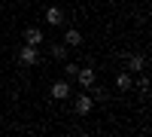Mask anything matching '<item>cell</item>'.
I'll return each mask as SVG.
<instances>
[{
    "label": "cell",
    "mask_w": 152,
    "mask_h": 137,
    "mask_svg": "<svg viewBox=\"0 0 152 137\" xmlns=\"http://www.w3.org/2000/svg\"><path fill=\"white\" fill-rule=\"evenodd\" d=\"M73 107H76V113H79V116H88V113H91V107H94V101H91V95H76V101H73Z\"/></svg>",
    "instance_id": "6da1fadb"
},
{
    "label": "cell",
    "mask_w": 152,
    "mask_h": 137,
    "mask_svg": "<svg viewBox=\"0 0 152 137\" xmlns=\"http://www.w3.org/2000/svg\"><path fill=\"white\" fill-rule=\"evenodd\" d=\"M76 79H79V85H82V89L88 92V89H91V85H94V70L91 67H79V70H76Z\"/></svg>",
    "instance_id": "7a4b0ae2"
},
{
    "label": "cell",
    "mask_w": 152,
    "mask_h": 137,
    "mask_svg": "<svg viewBox=\"0 0 152 137\" xmlns=\"http://www.w3.org/2000/svg\"><path fill=\"white\" fill-rule=\"evenodd\" d=\"M18 58H21V64H28V67H34V64H37V58H40V52H37V46H31V43H24V49L18 52Z\"/></svg>",
    "instance_id": "3957f363"
},
{
    "label": "cell",
    "mask_w": 152,
    "mask_h": 137,
    "mask_svg": "<svg viewBox=\"0 0 152 137\" xmlns=\"http://www.w3.org/2000/svg\"><path fill=\"white\" fill-rule=\"evenodd\" d=\"M49 95L55 97V101H64V97H70V82H52V89H49Z\"/></svg>",
    "instance_id": "277c9868"
},
{
    "label": "cell",
    "mask_w": 152,
    "mask_h": 137,
    "mask_svg": "<svg viewBox=\"0 0 152 137\" xmlns=\"http://www.w3.org/2000/svg\"><path fill=\"white\" fill-rule=\"evenodd\" d=\"M46 21L52 24V28H58V24L64 21V12H61L58 6H49V9H46Z\"/></svg>",
    "instance_id": "5b68a950"
},
{
    "label": "cell",
    "mask_w": 152,
    "mask_h": 137,
    "mask_svg": "<svg viewBox=\"0 0 152 137\" xmlns=\"http://www.w3.org/2000/svg\"><path fill=\"white\" fill-rule=\"evenodd\" d=\"M24 43L40 46V43H43V31H40V28H28V31H24Z\"/></svg>",
    "instance_id": "8992f818"
},
{
    "label": "cell",
    "mask_w": 152,
    "mask_h": 137,
    "mask_svg": "<svg viewBox=\"0 0 152 137\" xmlns=\"http://www.w3.org/2000/svg\"><path fill=\"white\" fill-rule=\"evenodd\" d=\"M131 85H134V79H131V73H119V76H116V89H119V92H128Z\"/></svg>",
    "instance_id": "52a82bcc"
},
{
    "label": "cell",
    "mask_w": 152,
    "mask_h": 137,
    "mask_svg": "<svg viewBox=\"0 0 152 137\" xmlns=\"http://www.w3.org/2000/svg\"><path fill=\"white\" fill-rule=\"evenodd\" d=\"M82 43V34L76 31V28H70L67 34H64V46H79Z\"/></svg>",
    "instance_id": "ba28073f"
},
{
    "label": "cell",
    "mask_w": 152,
    "mask_h": 137,
    "mask_svg": "<svg viewBox=\"0 0 152 137\" xmlns=\"http://www.w3.org/2000/svg\"><path fill=\"white\" fill-rule=\"evenodd\" d=\"M128 67H131V70H137V73H140V70L146 67V58H143V55H131V58H128Z\"/></svg>",
    "instance_id": "9c48e42d"
},
{
    "label": "cell",
    "mask_w": 152,
    "mask_h": 137,
    "mask_svg": "<svg viewBox=\"0 0 152 137\" xmlns=\"http://www.w3.org/2000/svg\"><path fill=\"white\" fill-rule=\"evenodd\" d=\"M49 52H52V58H61V61H64V58H67V46H64V43H52Z\"/></svg>",
    "instance_id": "30bf717a"
},
{
    "label": "cell",
    "mask_w": 152,
    "mask_h": 137,
    "mask_svg": "<svg viewBox=\"0 0 152 137\" xmlns=\"http://www.w3.org/2000/svg\"><path fill=\"white\" fill-rule=\"evenodd\" d=\"M137 89H140V95H146V92H149V79L140 76V85H137Z\"/></svg>",
    "instance_id": "8fae6325"
},
{
    "label": "cell",
    "mask_w": 152,
    "mask_h": 137,
    "mask_svg": "<svg viewBox=\"0 0 152 137\" xmlns=\"http://www.w3.org/2000/svg\"><path fill=\"white\" fill-rule=\"evenodd\" d=\"M64 70H67V76H76V70H79V64H67Z\"/></svg>",
    "instance_id": "7c38bea8"
}]
</instances>
